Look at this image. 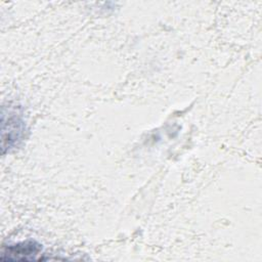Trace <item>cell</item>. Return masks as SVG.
Segmentation results:
<instances>
[{
	"instance_id": "obj_1",
	"label": "cell",
	"mask_w": 262,
	"mask_h": 262,
	"mask_svg": "<svg viewBox=\"0 0 262 262\" xmlns=\"http://www.w3.org/2000/svg\"><path fill=\"white\" fill-rule=\"evenodd\" d=\"M26 133V124L17 107L2 108V154L18 146Z\"/></svg>"
},
{
	"instance_id": "obj_2",
	"label": "cell",
	"mask_w": 262,
	"mask_h": 262,
	"mask_svg": "<svg viewBox=\"0 0 262 262\" xmlns=\"http://www.w3.org/2000/svg\"><path fill=\"white\" fill-rule=\"evenodd\" d=\"M41 246L34 241H27L15 245H10L2 250L1 259L6 261H33L41 260Z\"/></svg>"
}]
</instances>
